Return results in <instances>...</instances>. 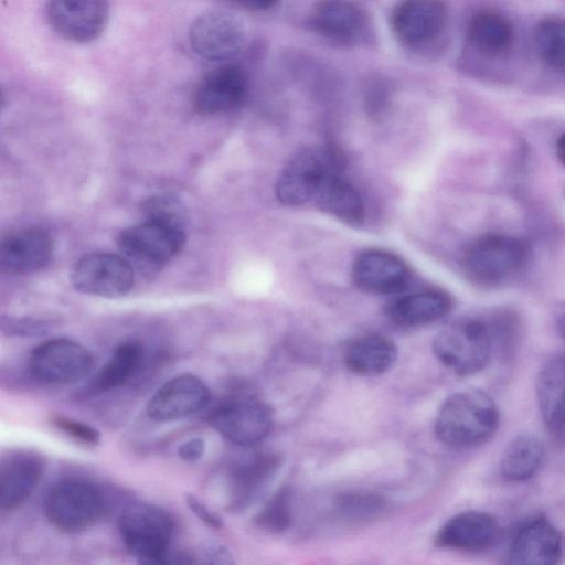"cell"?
<instances>
[{
	"instance_id": "obj_1",
	"label": "cell",
	"mask_w": 565,
	"mask_h": 565,
	"mask_svg": "<svg viewBox=\"0 0 565 565\" xmlns=\"http://www.w3.org/2000/svg\"><path fill=\"white\" fill-rule=\"evenodd\" d=\"M499 425V411L490 395L469 390L450 395L435 423L438 439L450 447L468 448L487 441Z\"/></svg>"
},
{
	"instance_id": "obj_2",
	"label": "cell",
	"mask_w": 565,
	"mask_h": 565,
	"mask_svg": "<svg viewBox=\"0 0 565 565\" xmlns=\"http://www.w3.org/2000/svg\"><path fill=\"white\" fill-rule=\"evenodd\" d=\"M529 260L526 242L509 234L490 233L468 245L462 256V267L476 284L493 287L516 277Z\"/></svg>"
},
{
	"instance_id": "obj_3",
	"label": "cell",
	"mask_w": 565,
	"mask_h": 565,
	"mask_svg": "<svg viewBox=\"0 0 565 565\" xmlns=\"http://www.w3.org/2000/svg\"><path fill=\"white\" fill-rule=\"evenodd\" d=\"M118 529L126 550L139 563L170 564L174 522L164 509L147 502L132 503L120 513Z\"/></svg>"
},
{
	"instance_id": "obj_4",
	"label": "cell",
	"mask_w": 565,
	"mask_h": 565,
	"mask_svg": "<svg viewBox=\"0 0 565 565\" xmlns=\"http://www.w3.org/2000/svg\"><path fill=\"white\" fill-rule=\"evenodd\" d=\"M494 330L481 318H463L443 329L433 349L438 361L459 376L480 372L489 362Z\"/></svg>"
},
{
	"instance_id": "obj_5",
	"label": "cell",
	"mask_w": 565,
	"mask_h": 565,
	"mask_svg": "<svg viewBox=\"0 0 565 565\" xmlns=\"http://www.w3.org/2000/svg\"><path fill=\"white\" fill-rule=\"evenodd\" d=\"M213 427L231 443L249 447L263 440L273 426V412L246 385H235L210 415Z\"/></svg>"
},
{
	"instance_id": "obj_6",
	"label": "cell",
	"mask_w": 565,
	"mask_h": 565,
	"mask_svg": "<svg viewBox=\"0 0 565 565\" xmlns=\"http://www.w3.org/2000/svg\"><path fill=\"white\" fill-rule=\"evenodd\" d=\"M103 491L82 479L56 482L44 500V513L49 522L65 533H78L96 524L105 513Z\"/></svg>"
},
{
	"instance_id": "obj_7",
	"label": "cell",
	"mask_w": 565,
	"mask_h": 565,
	"mask_svg": "<svg viewBox=\"0 0 565 565\" xmlns=\"http://www.w3.org/2000/svg\"><path fill=\"white\" fill-rule=\"evenodd\" d=\"M338 169H343V160L337 150L305 149L281 170L276 182V196L288 206L313 203L328 175Z\"/></svg>"
},
{
	"instance_id": "obj_8",
	"label": "cell",
	"mask_w": 565,
	"mask_h": 565,
	"mask_svg": "<svg viewBox=\"0 0 565 565\" xmlns=\"http://www.w3.org/2000/svg\"><path fill=\"white\" fill-rule=\"evenodd\" d=\"M184 242L181 225L150 218L127 227L118 236L124 257L146 273L164 266L182 249Z\"/></svg>"
},
{
	"instance_id": "obj_9",
	"label": "cell",
	"mask_w": 565,
	"mask_h": 565,
	"mask_svg": "<svg viewBox=\"0 0 565 565\" xmlns=\"http://www.w3.org/2000/svg\"><path fill=\"white\" fill-rule=\"evenodd\" d=\"M93 363V355L85 347L58 338L47 340L32 350L29 371L44 383L71 384L85 379Z\"/></svg>"
},
{
	"instance_id": "obj_10",
	"label": "cell",
	"mask_w": 565,
	"mask_h": 565,
	"mask_svg": "<svg viewBox=\"0 0 565 565\" xmlns=\"http://www.w3.org/2000/svg\"><path fill=\"white\" fill-rule=\"evenodd\" d=\"M71 281L82 294L117 298L132 288L134 267L124 256L117 254H87L74 265Z\"/></svg>"
},
{
	"instance_id": "obj_11",
	"label": "cell",
	"mask_w": 565,
	"mask_h": 565,
	"mask_svg": "<svg viewBox=\"0 0 565 565\" xmlns=\"http://www.w3.org/2000/svg\"><path fill=\"white\" fill-rule=\"evenodd\" d=\"M192 50L209 61H225L243 47L245 32L242 22L232 13L206 10L198 15L189 30Z\"/></svg>"
},
{
	"instance_id": "obj_12",
	"label": "cell",
	"mask_w": 565,
	"mask_h": 565,
	"mask_svg": "<svg viewBox=\"0 0 565 565\" xmlns=\"http://www.w3.org/2000/svg\"><path fill=\"white\" fill-rule=\"evenodd\" d=\"M46 15L63 39L87 43L105 30L109 17L108 0H47Z\"/></svg>"
},
{
	"instance_id": "obj_13",
	"label": "cell",
	"mask_w": 565,
	"mask_h": 565,
	"mask_svg": "<svg viewBox=\"0 0 565 565\" xmlns=\"http://www.w3.org/2000/svg\"><path fill=\"white\" fill-rule=\"evenodd\" d=\"M352 279L363 292L377 296L397 295L407 288L411 270L395 254L373 248L355 257Z\"/></svg>"
},
{
	"instance_id": "obj_14",
	"label": "cell",
	"mask_w": 565,
	"mask_h": 565,
	"mask_svg": "<svg viewBox=\"0 0 565 565\" xmlns=\"http://www.w3.org/2000/svg\"><path fill=\"white\" fill-rule=\"evenodd\" d=\"M210 398L209 387L199 376L183 373L162 384L149 399L146 411L153 420L170 422L202 411Z\"/></svg>"
},
{
	"instance_id": "obj_15",
	"label": "cell",
	"mask_w": 565,
	"mask_h": 565,
	"mask_svg": "<svg viewBox=\"0 0 565 565\" xmlns=\"http://www.w3.org/2000/svg\"><path fill=\"white\" fill-rule=\"evenodd\" d=\"M280 465L281 458L273 452H255L234 462L227 473L230 508L239 511L255 501Z\"/></svg>"
},
{
	"instance_id": "obj_16",
	"label": "cell",
	"mask_w": 565,
	"mask_h": 565,
	"mask_svg": "<svg viewBox=\"0 0 565 565\" xmlns=\"http://www.w3.org/2000/svg\"><path fill=\"white\" fill-rule=\"evenodd\" d=\"M247 92V78L235 65H222L207 73L196 85L193 106L202 115H216L239 106Z\"/></svg>"
},
{
	"instance_id": "obj_17",
	"label": "cell",
	"mask_w": 565,
	"mask_h": 565,
	"mask_svg": "<svg viewBox=\"0 0 565 565\" xmlns=\"http://www.w3.org/2000/svg\"><path fill=\"white\" fill-rule=\"evenodd\" d=\"M44 471L43 457L31 450H13L0 465V504L11 511L23 504L36 488Z\"/></svg>"
},
{
	"instance_id": "obj_18",
	"label": "cell",
	"mask_w": 565,
	"mask_h": 565,
	"mask_svg": "<svg viewBox=\"0 0 565 565\" xmlns=\"http://www.w3.org/2000/svg\"><path fill=\"white\" fill-rule=\"evenodd\" d=\"M563 555L562 536L544 518L526 522L515 534L509 553V564L552 565Z\"/></svg>"
},
{
	"instance_id": "obj_19",
	"label": "cell",
	"mask_w": 565,
	"mask_h": 565,
	"mask_svg": "<svg viewBox=\"0 0 565 565\" xmlns=\"http://www.w3.org/2000/svg\"><path fill=\"white\" fill-rule=\"evenodd\" d=\"M446 17L440 0H404L394 9L392 26L402 42L423 44L443 31Z\"/></svg>"
},
{
	"instance_id": "obj_20",
	"label": "cell",
	"mask_w": 565,
	"mask_h": 565,
	"mask_svg": "<svg viewBox=\"0 0 565 565\" xmlns=\"http://www.w3.org/2000/svg\"><path fill=\"white\" fill-rule=\"evenodd\" d=\"M53 254L51 236L26 228L7 236L0 247V267L10 275H25L45 267Z\"/></svg>"
},
{
	"instance_id": "obj_21",
	"label": "cell",
	"mask_w": 565,
	"mask_h": 565,
	"mask_svg": "<svg viewBox=\"0 0 565 565\" xmlns=\"http://www.w3.org/2000/svg\"><path fill=\"white\" fill-rule=\"evenodd\" d=\"M498 535L499 526L492 515L469 511L449 519L438 531L436 543L447 548L480 552L492 546Z\"/></svg>"
},
{
	"instance_id": "obj_22",
	"label": "cell",
	"mask_w": 565,
	"mask_h": 565,
	"mask_svg": "<svg viewBox=\"0 0 565 565\" xmlns=\"http://www.w3.org/2000/svg\"><path fill=\"white\" fill-rule=\"evenodd\" d=\"M454 306L451 296L441 289H426L401 296L386 307L387 318L396 326L411 328L435 322Z\"/></svg>"
},
{
	"instance_id": "obj_23",
	"label": "cell",
	"mask_w": 565,
	"mask_h": 565,
	"mask_svg": "<svg viewBox=\"0 0 565 565\" xmlns=\"http://www.w3.org/2000/svg\"><path fill=\"white\" fill-rule=\"evenodd\" d=\"M397 354V348L391 339L370 333L358 337L345 345L343 362L355 374L376 376L394 365Z\"/></svg>"
},
{
	"instance_id": "obj_24",
	"label": "cell",
	"mask_w": 565,
	"mask_h": 565,
	"mask_svg": "<svg viewBox=\"0 0 565 565\" xmlns=\"http://www.w3.org/2000/svg\"><path fill=\"white\" fill-rule=\"evenodd\" d=\"M541 416L555 435L565 433V356H555L541 369L536 380Z\"/></svg>"
},
{
	"instance_id": "obj_25",
	"label": "cell",
	"mask_w": 565,
	"mask_h": 565,
	"mask_svg": "<svg viewBox=\"0 0 565 565\" xmlns=\"http://www.w3.org/2000/svg\"><path fill=\"white\" fill-rule=\"evenodd\" d=\"M364 14L351 0H323L315 9L312 25L324 38L348 42L364 28Z\"/></svg>"
},
{
	"instance_id": "obj_26",
	"label": "cell",
	"mask_w": 565,
	"mask_h": 565,
	"mask_svg": "<svg viewBox=\"0 0 565 565\" xmlns=\"http://www.w3.org/2000/svg\"><path fill=\"white\" fill-rule=\"evenodd\" d=\"M313 204L350 225H360L364 218L362 198L343 175V169L328 175Z\"/></svg>"
},
{
	"instance_id": "obj_27",
	"label": "cell",
	"mask_w": 565,
	"mask_h": 565,
	"mask_svg": "<svg viewBox=\"0 0 565 565\" xmlns=\"http://www.w3.org/2000/svg\"><path fill=\"white\" fill-rule=\"evenodd\" d=\"M471 45L481 54L497 57L507 53L513 42V29L508 19L494 11L476 13L468 24Z\"/></svg>"
},
{
	"instance_id": "obj_28",
	"label": "cell",
	"mask_w": 565,
	"mask_h": 565,
	"mask_svg": "<svg viewBox=\"0 0 565 565\" xmlns=\"http://www.w3.org/2000/svg\"><path fill=\"white\" fill-rule=\"evenodd\" d=\"M143 358L145 351L140 342L129 340L120 343L97 372L89 390L104 393L125 385L139 370Z\"/></svg>"
},
{
	"instance_id": "obj_29",
	"label": "cell",
	"mask_w": 565,
	"mask_h": 565,
	"mask_svg": "<svg viewBox=\"0 0 565 565\" xmlns=\"http://www.w3.org/2000/svg\"><path fill=\"white\" fill-rule=\"evenodd\" d=\"M544 456L541 439L532 434H522L510 441L500 461V471L504 479L523 481L539 469Z\"/></svg>"
},
{
	"instance_id": "obj_30",
	"label": "cell",
	"mask_w": 565,
	"mask_h": 565,
	"mask_svg": "<svg viewBox=\"0 0 565 565\" xmlns=\"http://www.w3.org/2000/svg\"><path fill=\"white\" fill-rule=\"evenodd\" d=\"M534 44L540 58L554 70H565V19L548 18L534 31Z\"/></svg>"
},
{
	"instance_id": "obj_31",
	"label": "cell",
	"mask_w": 565,
	"mask_h": 565,
	"mask_svg": "<svg viewBox=\"0 0 565 565\" xmlns=\"http://www.w3.org/2000/svg\"><path fill=\"white\" fill-rule=\"evenodd\" d=\"M387 509L384 498L373 493H349L337 501V512L347 521L367 522Z\"/></svg>"
},
{
	"instance_id": "obj_32",
	"label": "cell",
	"mask_w": 565,
	"mask_h": 565,
	"mask_svg": "<svg viewBox=\"0 0 565 565\" xmlns=\"http://www.w3.org/2000/svg\"><path fill=\"white\" fill-rule=\"evenodd\" d=\"M291 494L288 488H281L274 494L256 515V524L265 531L280 533L291 523Z\"/></svg>"
},
{
	"instance_id": "obj_33",
	"label": "cell",
	"mask_w": 565,
	"mask_h": 565,
	"mask_svg": "<svg viewBox=\"0 0 565 565\" xmlns=\"http://www.w3.org/2000/svg\"><path fill=\"white\" fill-rule=\"evenodd\" d=\"M52 422L57 429L81 444L96 446L100 441L99 430L89 424L64 416H56Z\"/></svg>"
},
{
	"instance_id": "obj_34",
	"label": "cell",
	"mask_w": 565,
	"mask_h": 565,
	"mask_svg": "<svg viewBox=\"0 0 565 565\" xmlns=\"http://www.w3.org/2000/svg\"><path fill=\"white\" fill-rule=\"evenodd\" d=\"M145 210L147 218L181 225L182 213L178 203L172 199H151L147 202Z\"/></svg>"
},
{
	"instance_id": "obj_35",
	"label": "cell",
	"mask_w": 565,
	"mask_h": 565,
	"mask_svg": "<svg viewBox=\"0 0 565 565\" xmlns=\"http://www.w3.org/2000/svg\"><path fill=\"white\" fill-rule=\"evenodd\" d=\"M186 503L193 514H195L205 525L218 530L223 526L222 519L211 511L199 498L189 494Z\"/></svg>"
},
{
	"instance_id": "obj_36",
	"label": "cell",
	"mask_w": 565,
	"mask_h": 565,
	"mask_svg": "<svg viewBox=\"0 0 565 565\" xmlns=\"http://www.w3.org/2000/svg\"><path fill=\"white\" fill-rule=\"evenodd\" d=\"M205 451V441L201 437H194L181 444L178 456L182 461L193 463L199 461Z\"/></svg>"
},
{
	"instance_id": "obj_37",
	"label": "cell",
	"mask_w": 565,
	"mask_h": 565,
	"mask_svg": "<svg viewBox=\"0 0 565 565\" xmlns=\"http://www.w3.org/2000/svg\"><path fill=\"white\" fill-rule=\"evenodd\" d=\"M201 562L209 564H227L232 563L231 554L225 547L220 545H210L205 547L201 553Z\"/></svg>"
},
{
	"instance_id": "obj_38",
	"label": "cell",
	"mask_w": 565,
	"mask_h": 565,
	"mask_svg": "<svg viewBox=\"0 0 565 565\" xmlns=\"http://www.w3.org/2000/svg\"><path fill=\"white\" fill-rule=\"evenodd\" d=\"M232 2L248 10H267L271 8L277 0H231Z\"/></svg>"
},
{
	"instance_id": "obj_39",
	"label": "cell",
	"mask_w": 565,
	"mask_h": 565,
	"mask_svg": "<svg viewBox=\"0 0 565 565\" xmlns=\"http://www.w3.org/2000/svg\"><path fill=\"white\" fill-rule=\"evenodd\" d=\"M556 156L563 166H565V134L562 135L557 140Z\"/></svg>"
},
{
	"instance_id": "obj_40",
	"label": "cell",
	"mask_w": 565,
	"mask_h": 565,
	"mask_svg": "<svg viewBox=\"0 0 565 565\" xmlns=\"http://www.w3.org/2000/svg\"><path fill=\"white\" fill-rule=\"evenodd\" d=\"M556 328L559 335L565 340V310L558 316Z\"/></svg>"
}]
</instances>
